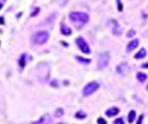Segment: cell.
I'll list each match as a JSON object with an SVG mask.
<instances>
[{"instance_id": "obj_1", "label": "cell", "mask_w": 148, "mask_h": 124, "mask_svg": "<svg viewBox=\"0 0 148 124\" xmlns=\"http://www.w3.org/2000/svg\"><path fill=\"white\" fill-rule=\"evenodd\" d=\"M69 18L71 22L74 24V26L78 30H81L89 21V16L88 13H84V12H71L69 14Z\"/></svg>"}, {"instance_id": "obj_2", "label": "cell", "mask_w": 148, "mask_h": 124, "mask_svg": "<svg viewBox=\"0 0 148 124\" xmlns=\"http://www.w3.org/2000/svg\"><path fill=\"white\" fill-rule=\"evenodd\" d=\"M49 39V32L48 31H39V32L34 33V36L32 37V41L38 45H43L48 41Z\"/></svg>"}, {"instance_id": "obj_3", "label": "cell", "mask_w": 148, "mask_h": 124, "mask_svg": "<svg viewBox=\"0 0 148 124\" xmlns=\"http://www.w3.org/2000/svg\"><path fill=\"white\" fill-rule=\"evenodd\" d=\"M100 87L98 85V83H96V82H91L89 84H87L83 89V95L84 96H90V95H92L94 92L97 91V89Z\"/></svg>"}, {"instance_id": "obj_4", "label": "cell", "mask_w": 148, "mask_h": 124, "mask_svg": "<svg viewBox=\"0 0 148 124\" xmlns=\"http://www.w3.org/2000/svg\"><path fill=\"white\" fill-rule=\"evenodd\" d=\"M109 60H110V58H109V53H108V52H103L102 54H100V58H98V62H97L98 69H104V67H107Z\"/></svg>"}, {"instance_id": "obj_5", "label": "cell", "mask_w": 148, "mask_h": 124, "mask_svg": "<svg viewBox=\"0 0 148 124\" xmlns=\"http://www.w3.org/2000/svg\"><path fill=\"white\" fill-rule=\"evenodd\" d=\"M76 43H77V46L79 47V50L83 52V53L85 54H89L90 53V49H89V45L87 44V41H85L84 39L82 37H78L77 39H76Z\"/></svg>"}, {"instance_id": "obj_6", "label": "cell", "mask_w": 148, "mask_h": 124, "mask_svg": "<svg viewBox=\"0 0 148 124\" xmlns=\"http://www.w3.org/2000/svg\"><path fill=\"white\" fill-rule=\"evenodd\" d=\"M116 70H117V72H118L120 75L126 76L128 73V71H129V65H128L127 63H122V64H120L116 67Z\"/></svg>"}, {"instance_id": "obj_7", "label": "cell", "mask_w": 148, "mask_h": 124, "mask_svg": "<svg viewBox=\"0 0 148 124\" xmlns=\"http://www.w3.org/2000/svg\"><path fill=\"white\" fill-rule=\"evenodd\" d=\"M138 46H139V40H138V39H133L132 41L128 44L127 51H128V52H130V51H133L134 49H136Z\"/></svg>"}, {"instance_id": "obj_8", "label": "cell", "mask_w": 148, "mask_h": 124, "mask_svg": "<svg viewBox=\"0 0 148 124\" xmlns=\"http://www.w3.org/2000/svg\"><path fill=\"white\" fill-rule=\"evenodd\" d=\"M118 109L117 108H110V109H108L106 111V115L108 116V117H113V116H115V115H117L118 113Z\"/></svg>"}, {"instance_id": "obj_9", "label": "cell", "mask_w": 148, "mask_h": 124, "mask_svg": "<svg viewBox=\"0 0 148 124\" xmlns=\"http://www.w3.org/2000/svg\"><path fill=\"white\" fill-rule=\"evenodd\" d=\"M146 54H147L146 50H145V49H141V50H140V51L138 52V53L135 54V57H134V58H135V59H141V58H145V57H146Z\"/></svg>"}, {"instance_id": "obj_10", "label": "cell", "mask_w": 148, "mask_h": 124, "mask_svg": "<svg viewBox=\"0 0 148 124\" xmlns=\"http://www.w3.org/2000/svg\"><path fill=\"white\" fill-rule=\"evenodd\" d=\"M135 117H136V113H135L134 110H132V111L129 112V115H128V122H129V123H133V122L135 121Z\"/></svg>"}, {"instance_id": "obj_11", "label": "cell", "mask_w": 148, "mask_h": 124, "mask_svg": "<svg viewBox=\"0 0 148 124\" xmlns=\"http://www.w3.org/2000/svg\"><path fill=\"white\" fill-rule=\"evenodd\" d=\"M136 77H138V81L141 82V83H143V82L147 79V75H146V73H141V72H138Z\"/></svg>"}, {"instance_id": "obj_12", "label": "cell", "mask_w": 148, "mask_h": 124, "mask_svg": "<svg viewBox=\"0 0 148 124\" xmlns=\"http://www.w3.org/2000/svg\"><path fill=\"white\" fill-rule=\"evenodd\" d=\"M62 33L63 34H65V36H70L71 34V30H70L69 27H66V26H62Z\"/></svg>"}, {"instance_id": "obj_13", "label": "cell", "mask_w": 148, "mask_h": 124, "mask_svg": "<svg viewBox=\"0 0 148 124\" xmlns=\"http://www.w3.org/2000/svg\"><path fill=\"white\" fill-rule=\"evenodd\" d=\"M25 59H26V56H25V54H23V56L20 57V62H19L20 67H25Z\"/></svg>"}, {"instance_id": "obj_14", "label": "cell", "mask_w": 148, "mask_h": 124, "mask_svg": "<svg viewBox=\"0 0 148 124\" xmlns=\"http://www.w3.org/2000/svg\"><path fill=\"white\" fill-rule=\"evenodd\" d=\"M85 116H87V115H85L84 112H82V111H78V112L75 115L76 118H85Z\"/></svg>"}, {"instance_id": "obj_15", "label": "cell", "mask_w": 148, "mask_h": 124, "mask_svg": "<svg viewBox=\"0 0 148 124\" xmlns=\"http://www.w3.org/2000/svg\"><path fill=\"white\" fill-rule=\"evenodd\" d=\"M76 59L78 60V62H81V63H84V64H89L90 63L89 59H83L82 57H76Z\"/></svg>"}, {"instance_id": "obj_16", "label": "cell", "mask_w": 148, "mask_h": 124, "mask_svg": "<svg viewBox=\"0 0 148 124\" xmlns=\"http://www.w3.org/2000/svg\"><path fill=\"white\" fill-rule=\"evenodd\" d=\"M62 115H63V110H62V109H57V110H56V116H57V117H60Z\"/></svg>"}, {"instance_id": "obj_17", "label": "cell", "mask_w": 148, "mask_h": 124, "mask_svg": "<svg viewBox=\"0 0 148 124\" xmlns=\"http://www.w3.org/2000/svg\"><path fill=\"white\" fill-rule=\"evenodd\" d=\"M38 13H39V8L37 7V8H34V10H33V12L31 13V17H36Z\"/></svg>"}, {"instance_id": "obj_18", "label": "cell", "mask_w": 148, "mask_h": 124, "mask_svg": "<svg viewBox=\"0 0 148 124\" xmlns=\"http://www.w3.org/2000/svg\"><path fill=\"white\" fill-rule=\"evenodd\" d=\"M114 124H124V122H123V119L122 118H117V119H115Z\"/></svg>"}, {"instance_id": "obj_19", "label": "cell", "mask_w": 148, "mask_h": 124, "mask_svg": "<svg viewBox=\"0 0 148 124\" xmlns=\"http://www.w3.org/2000/svg\"><path fill=\"white\" fill-rule=\"evenodd\" d=\"M97 123H98V124H107V122H106V119L98 118V119H97Z\"/></svg>"}, {"instance_id": "obj_20", "label": "cell", "mask_w": 148, "mask_h": 124, "mask_svg": "<svg viewBox=\"0 0 148 124\" xmlns=\"http://www.w3.org/2000/svg\"><path fill=\"white\" fill-rule=\"evenodd\" d=\"M117 5H118V11H120V12H122V10H123V7H122V5H121V1H120V0H117Z\"/></svg>"}, {"instance_id": "obj_21", "label": "cell", "mask_w": 148, "mask_h": 124, "mask_svg": "<svg viewBox=\"0 0 148 124\" xmlns=\"http://www.w3.org/2000/svg\"><path fill=\"white\" fill-rule=\"evenodd\" d=\"M142 119H143V116L141 115V116H140V118H139V121H138V124H142Z\"/></svg>"}, {"instance_id": "obj_22", "label": "cell", "mask_w": 148, "mask_h": 124, "mask_svg": "<svg viewBox=\"0 0 148 124\" xmlns=\"http://www.w3.org/2000/svg\"><path fill=\"white\" fill-rule=\"evenodd\" d=\"M134 34H135V31H129V32H128V37H132Z\"/></svg>"}, {"instance_id": "obj_23", "label": "cell", "mask_w": 148, "mask_h": 124, "mask_svg": "<svg viewBox=\"0 0 148 124\" xmlns=\"http://www.w3.org/2000/svg\"><path fill=\"white\" fill-rule=\"evenodd\" d=\"M142 67H145V69H148V64H143Z\"/></svg>"}, {"instance_id": "obj_24", "label": "cell", "mask_w": 148, "mask_h": 124, "mask_svg": "<svg viewBox=\"0 0 148 124\" xmlns=\"http://www.w3.org/2000/svg\"><path fill=\"white\" fill-rule=\"evenodd\" d=\"M4 2H5V0H1V6L4 5Z\"/></svg>"}, {"instance_id": "obj_25", "label": "cell", "mask_w": 148, "mask_h": 124, "mask_svg": "<svg viewBox=\"0 0 148 124\" xmlns=\"http://www.w3.org/2000/svg\"><path fill=\"white\" fill-rule=\"evenodd\" d=\"M147 90H148V85H147Z\"/></svg>"}, {"instance_id": "obj_26", "label": "cell", "mask_w": 148, "mask_h": 124, "mask_svg": "<svg viewBox=\"0 0 148 124\" xmlns=\"http://www.w3.org/2000/svg\"><path fill=\"white\" fill-rule=\"evenodd\" d=\"M60 124H62V123H60Z\"/></svg>"}]
</instances>
